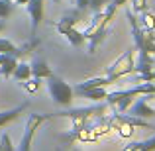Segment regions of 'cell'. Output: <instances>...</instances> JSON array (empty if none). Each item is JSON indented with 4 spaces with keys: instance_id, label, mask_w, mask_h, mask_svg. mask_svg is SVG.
Returning a JSON list of instances; mask_svg holds the SVG:
<instances>
[{
    "instance_id": "obj_19",
    "label": "cell",
    "mask_w": 155,
    "mask_h": 151,
    "mask_svg": "<svg viewBox=\"0 0 155 151\" xmlns=\"http://www.w3.org/2000/svg\"><path fill=\"white\" fill-rule=\"evenodd\" d=\"M77 22H79L77 18H71V16H67V18H63L61 22H57V24H55V28H57V31H59L61 35H65V31H67L69 28H75V26H77Z\"/></svg>"
},
{
    "instance_id": "obj_24",
    "label": "cell",
    "mask_w": 155,
    "mask_h": 151,
    "mask_svg": "<svg viewBox=\"0 0 155 151\" xmlns=\"http://www.w3.org/2000/svg\"><path fill=\"white\" fill-rule=\"evenodd\" d=\"M147 8V0H132V12L134 14H140Z\"/></svg>"
},
{
    "instance_id": "obj_21",
    "label": "cell",
    "mask_w": 155,
    "mask_h": 151,
    "mask_svg": "<svg viewBox=\"0 0 155 151\" xmlns=\"http://www.w3.org/2000/svg\"><path fill=\"white\" fill-rule=\"evenodd\" d=\"M108 2L110 0H88V8L92 10V14H96V12H102V8H106Z\"/></svg>"
},
{
    "instance_id": "obj_3",
    "label": "cell",
    "mask_w": 155,
    "mask_h": 151,
    "mask_svg": "<svg viewBox=\"0 0 155 151\" xmlns=\"http://www.w3.org/2000/svg\"><path fill=\"white\" fill-rule=\"evenodd\" d=\"M51 118V114H30L26 120V128H24V136L20 140L16 151H31V143H34L35 132L39 130V126L43 122H47Z\"/></svg>"
},
{
    "instance_id": "obj_8",
    "label": "cell",
    "mask_w": 155,
    "mask_h": 151,
    "mask_svg": "<svg viewBox=\"0 0 155 151\" xmlns=\"http://www.w3.org/2000/svg\"><path fill=\"white\" fill-rule=\"evenodd\" d=\"M155 69V57L147 51H140L137 61L134 63V73L137 75H145V73H151Z\"/></svg>"
},
{
    "instance_id": "obj_27",
    "label": "cell",
    "mask_w": 155,
    "mask_h": 151,
    "mask_svg": "<svg viewBox=\"0 0 155 151\" xmlns=\"http://www.w3.org/2000/svg\"><path fill=\"white\" fill-rule=\"evenodd\" d=\"M8 55H10V53H0V63H2V61H4V59H6V57H8Z\"/></svg>"
},
{
    "instance_id": "obj_5",
    "label": "cell",
    "mask_w": 155,
    "mask_h": 151,
    "mask_svg": "<svg viewBox=\"0 0 155 151\" xmlns=\"http://www.w3.org/2000/svg\"><path fill=\"white\" fill-rule=\"evenodd\" d=\"M153 94H141V98H137L136 102L128 106V114L130 116H136V118H153L155 116V110L147 104V100L151 98Z\"/></svg>"
},
{
    "instance_id": "obj_31",
    "label": "cell",
    "mask_w": 155,
    "mask_h": 151,
    "mask_svg": "<svg viewBox=\"0 0 155 151\" xmlns=\"http://www.w3.org/2000/svg\"><path fill=\"white\" fill-rule=\"evenodd\" d=\"M153 57H155V55H153Z\"/></svg>"
},
{
    "instance_id": "obj_17",
    "label": "cell",
    "mask_w": 155,
    "mask_h": 151,
    "mask_svg": "<svg viewBox=\"0 0 155 151\" xmlns=\"http://www.w3.org/2000/svg\"><path fill=\"white\" fill-rule=\"evenodd\" d=\"M0 53H12V55L20 57V55H24L26 51H22V49H18V47H14V43H12L10 39L0 38Z\"/></svg>"
},
{
    "instance_id": "obj_12",
    "label": "cell",
    "mask_w": 155,
    "mask_h": 151,
    "mask_svg": "<svg viewBox=\"0 0 155 151\" xmlns=\"http://www.w3.org/2000/svg\"><path fill=\"white\" fill-rule=\"evenodd\" d=\"M116 83V79L110 75H102V77H94V79H87L84 83L77 84V88H94V87H108V84Z\"/></svg>"
},
{
    "instance_id": "obj_18",
    "label": "cell",
    "mask_w": 155,
    "mask_h": 151,
    "mask_svg": "<svg viewBox=\"0 0 155 151\" xmlns=\"http://www.w3.org/2000/svg\"><path fill=\"white\" fill-rule=\"evenodd\" d=\"M140 26L141 28H145V30H153L155 31V16L153 14H149V12H140Z\"/></svg>"
},
{
    "instance_id": "obj_20",
    "label": "cell",
    "mask_w": 155,
    "mask_h": 151,
    "mask_svg": "<svg viewBox=\"0 0 155 151\" xmlns=\"http://www.w3.org/2000/svg\"><path fill=\"white\" fill-rule=\"evenodd\" d=\"M10 14H12V2H8V0H0V20L10 18Z\"/></svg>"
},
{
    "instance_id": "obj_15",
    "label": "cell",
    "mask_w": 155,
    "mask_h": 151,
    "mask_svg": "<svg viewBox=\"0 0 155 151\" xmlns=\"http://www.w3.org/2000/svg\"><path fill=\"white\" fill-rule=\"evenodd\" d=\"M12 77H14L16 80H28L31 77V67H30V63H18L16 65V69H14V73H12Z\"/></svg>"
},
{
    "instance_id": "obj_6",
    "label": "cell",
    "mask_w": 155,
    "mask_h": 151,
    "mask_svg": "<svg viewBox=\"0 0 155 151\" xmlns=\"http://www.w3.org/2000/svg\"><path fill=\"white\" fill-rule=\"evenodd\" d=\"M26 10L30 14L31 20V35H35V30L43 20V10H45V0H28L26 2Z\"/></svg>"
},
{
    "instance_id": "obj_30",
    "label": "cell",
    "mask_w": 155,
    "mask_h": 151,
    "mask_svg": "<svg viewBox=\"0 0 155 151\" xmlns=\"http://www.w3.org/2000/svg\"><path fill=\"white\" fill-rule=\"evenodd\" d=\"M8 2H14V0H8Z\"/></svg>"
},
{
    "instance_id": "obj_2",
    "label": "cell",
    "mask_w": 155,
    "mask_h": 151,
    "mask_svg": "<svg viewBox=\"0 0 155 151\" xmlns=\"http://www.w3.org/2000/svg\"><path fill=\"white\" fill-rule=\"evenodd\" d=\"M47 88H49V94H51V98L57 106H63V108L71 106L75 92H73V87L69 83H65L63 79H59V77H55L51 73L47 77Z\"/></svg>"
},
{
    "instance_id": "obj_25",
    "label": "cell",
    "mask_w": 155,
    "mask_h": 151,
    "mask_svg": "<svg viewBox=\"0 0 155 151\" xmlns=\"http://www.w3.org/2000/svg\"><path fill=\"white\" fill-rule=\"evenodd\" d=\"M77 8H79V10H87L88 8V0H77Z\"/></svg>"
},
{
    "instance_id": "obj_14",
    "label": "cell",
    "mask_w": 155,
    "mask_h": 151,
    "mask_svg": "<svg viewBox=\"0 0 155 151\" xmlns=\"http://www.w3.org/2000/svg\"><path fill=\"white\" fill-rule=\"evenodd\" d=\"M16 65H18V57L10 53V55H8L6 59L0 63V75H2V77H12V73H14Z\"/></svg>"
},
{
    "instance_id": "obj_22",
    "label": "cell",
    "mask_w": 155,
    "mask_h": 151,
    "mask_svg": "<svg viewBox=\"0 0 155 151\" xmlns=\"http://www.w3.org/2000/svg\"><path fill=\"white\" fill-rule=\"evenodd\" d=\"M0 151H16L14 143H12V140H10L8 133H4V136L0 137Z\"/></svg>"
},
{
    "instance_id": "obj_26",
    "label": "cell",
    "mask_w": 155,
    "mask_h": 151,
    "mask_svg": "<svg viewBox=\"0 0 155 151\" xmlns=\"http://www.w3.org/2000/svg\"><path fill=\"white\" fill-rule=\"evenodd\" d=\"M110 2H112V4H116V6H122V4H126L128 0H110Z\"/></svg>"
},
{
    "instance_id": "obj_29",
    "label": "cell",
    "mask_w": 155,
    "mask_h": 151,
    "mask_svg": "<svg viewBox=\"0 0 155 151\" xmlns=\"http://www.w3.org/2000/svg\"><path fill=\"white\" fill-rule=\"evenodd\" d=\"M4 30V20H0V31Z\"/></svg>"
},
{
    "instance_id": "obj_10",
    "label": "cell",
    "mask_w": 155,
    "mask_h": 151,
    "mask_svg": "<svg viewBox=\"0 0 155 151\" xmlns=\"http://www.w3.org/2000/svg\"><path fill=\"white\" fill-rule=\"evenodd\" d=\"M28 106H30V102H24V104L16 106V108L12 110H4V112H0V128H4V126H8L10 122H14L16 118L20 116V114H24L28 110Z\"/></svg>"
},
{
    "instance_id": "obj_4",
    "label": "cell",
    "mask_w": 155,
    "mask_h": 151,
    "mask_svg": "<svg viewBox=\"0 0 155 151\" xmlns=\"http://www.w3.org/2000/svg\"><path fill=\"white\" fill-rule=\"evenodd\" d=\"M130 73H134V49H128L124 55L118 57L110 67H106L104 75H110V77H114V79L118 80L124 75H130Z\"/></svg>"
},
{
    "instance_id": "obj_13",
    "label": "cell",
    "mask_w": 155,
    "mask_h": 151,
    "mask_svg": "<svg viewBox=\"0 0 155 151\" xmlns=\"http://www.w3.org/2000/svg\"><path fill=\"white\" fill-rule=\"evenodd\" d=\"M122 151H155V136L143 141H134V143L126 145Z\"/></svg>"
},
{
    "instance_id": "obj_7",
    "label": "cell",
    "mask_w": 155,
    "mask_h": 151,
    "mask_svg": "<svg viewBox=\"0 0 155 151\" xmlns=\"http://www.w3.org/2000/svg\"><path fill=\"white\" fill-rule=\"evenodd\" d=\"M104 112V106L102 104H96L92 108H77V110H67V112H61V116H67V118H73L75 120V126L77 124H83L84 120H88L91 116H98V114Z\"/></svg>"
},
{
    "instance_id": "obj_11",
    "label": "cell",
    "mask_w": 155,
    "mask_h": 151,
    "mask_svg": "<svg viewBox=\"0 0 155 151\" xmlns=\"http://www.w3.org/2000/svg\"><path fill=\"white\" fill-rule=\"evenodd\" d=\"M31 77H35V79H47V77L51 75V69H49V65H47V61H43V59H34L31 61Z\"/></svg>"
},
{
    "instance_id": "obj_28",
    "label": "cell",
    "mask_w": 155,
    "mask_h": 151,
    "mask_svg": "<svg viewBox=\"0 0 155 151\" xmlns=\"http://www.w3.org/2000/svg\"><path fill=\"white\" fill-rule=\"evenodd\" d=\"M14 2H18V4H26L28 0H14Z\"/></svg>"
},
{
    "instance_id": "obj_1",
    "label": "cell",
    "mask_w": 155,
    "mask_h": 151,
    "mask_svg": "<svg viewBox=\"0 0 155 151\" xmlns=\"http://www.w3.org/2000/svg\"><path fill=\"white\" fill-rule=\"evenodd\" d=\"M130 20V26H132V34H134V43L140 51H147L155 55V31L153 30H145L140 26L137 18L134 16V12H126Z\"/></svg>"
},
{
    "instance_id": "obj_23",
    "label": "cell",
    "mask_w": 155,
    "mask_h": 151,
    "mask_svg": "<svg viewBox=\"0 0 155 151\" xmlns=\"http://www.w3.org/2000/svg\"><path fill=\"white\" fill-rule=\"evenodd\" d=\"M38 80L39 79H35V77H30L28 80H22V84H24V88H26L28 92H35V90H38V87H39Z\"/></svg>"
},
{
    "instance_id": "obj_16",
    "label": "cell",
    "mask_w": 155,
    "mask_h": 151,
    "mask_svg": "<svg viewBox=\"0 0 155 151\" xmlns=\"http://www.w3.org/2000/svg\"><path fill=\"white\" fill-rule=\"evenodd\" d=\"M65 38L69 39L71 45H83V43H84L83 31H77V28H69V30L65 31Z\"/></svg>"
},
{
    "instance_id": "obj_9",
    "label": "cell",
    "mask_w": 155,
    "mask_h": 151,
    "mask_svg": "<svg viewBox=\"0 0 155 151\" xmlns=\"http://www.w3.org/2000/svg\"><path fill=\"white\" fill-rule=\"evenodd\" d=\"M73 92H77L79 96H83V98H88L92 102H102L106 98V87H94V88H73Z\"/></svg>"
}]
</instances>
